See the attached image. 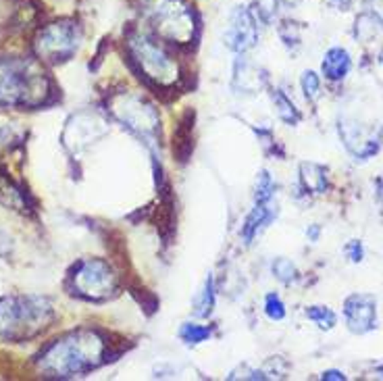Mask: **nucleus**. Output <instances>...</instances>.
Returning a JSON list of instances; mask_svg holds the SVG:
<instances>
[{
	"label": "nucleus",
	"mask_w": 383,
	"mask_h": 381,
	"mask_svg": "<svg viewBox=\"0 0 383 381\" xmlns=\"http://www.w3.org/2000/svg\"><path fill=\"white\" fill-rule=\"evenodd\" d=\"M105 354V340L90 329L73 331L54 342L42 356L40 369L48 377H71L94 369Z\"/></svg>",
	"instance_id": "obj_1"
},
{
	"label": "nucleus",
	"mask_w": 383,
	"mask_h": 381,
	"mask_svg": "<svg viewBox=\"0 0 383 381\" xmlns=\"http://www.w3.org/2000/svg\"><path fill=\"white\" fill-rule=\"evenodd\" d=\"M46 73L30 58H0V105L38 107L48 96Z\"/></svg>",
	"instance_id": "obj_2"
},
{
	"label": "nucleus",
	"mask_w": 383,
	"mask_h": 381,
	"mask_svg": "<svg viewBox=\"0 0 383 381\" xmlns=\"http://www.w3.org/2000/svg\"><path fill=\"white\" fill-rule=\"evenodd\" d=\"M138 11L159 38L188 44L194 38L196 21L184 0H138Z\"/></svg>",
	"instance_id": "obj_3"
},
{
	"label": "nucleus",
	"mask_w": 383,
	"mask_h": 381,
	"mask_svg": "<svg viewBox=\"0 0 383 381\" xmlns=\"http://www.w3.org/2000/svg\"><path fill=\"white\" fill-rule=\"evenodd\" d=\"M52 319L48 300L38 296H11L0 300V336L9 340L30 338Z\"/></svg>",
	"instance_id": "obj_4"
},
{
	"label": "nucleus",
	"mask_w": 383,
	"mask_h": 381,
	"mask_svg": "<svg viewBox=\"0 0 383 381\" xmlns=\"http://www.w3.org/2000/svg\"><path fill=\"white\" fill-rule=\"evenodd\" d=\"M127 48L148 80H152L159 86H171L177 82L179 78L177 63L146 32H131L127 38Z\"/></svg>",
	"instance_id": "obj_5"
},
{
	"label": "nucleus",
	"mask_w": 383,
	"mask_h": 381,
	"mask_svg": "<svg viewBox=\"0 0 383 381\" xmlns=\"http://www.w3.org/2000/svg\"><path fill=\"white\" fill-rule=\"evenodd\" d=\"M111 113L146 144H157L161 119L148 100L135 94H119L111 100Z\"/></svg>",
	"instance_id": "obj_6"
},
{
	"label": "nucleus",
	"mask_w": 383,
	"mask_h": 381,
	"mask_svg": "<svg viewBox=\"0 0 383 381\" xmlns=\"http://www.w3.org/2000/svg\"><path fill=\"white\" fill-rule=\"evenodd\" d=\"M82 32L73 21H54L46 25L36 38V52L48 63L69 61L80 48Z\"/></svg>",
	"instance_id": "obj_7"
},
{
	"label": "nucleus",
	"mask_w": 383,
	"mask_h": 381,
	"mask_svg": "<svg viewBox=\"0 0 383 381\" xmlns=\"http://www.w3.org/2000/svg\"><path fill=\"white\" fill-rule=\"evenodd\" d=\"M73 283L80 294L94 298V300H100V298H107L113 294L117 279H115V273L109 267V263H105L100 259H88L75 269Z\"/></svg>",
	"instance_id": "obj_8"
},
{
	"label": "nucleus",
	"mask_w": 383,
	"mask_h": 381,
	"mask_svg": "<svg viewBox=\"0 0 383 381\" xmlns=\"http://www.w3.org/2000/svg\"><path fill=\"white\" fill-rule=\"evenodd\" d=\"M259 42L256 17L248 7H236L229 15V25L225 32V44L238 54L248 52Z\"/></svg>",
	"instance_id": "obj_9"
},
{
	"label": "nucleus",
	"mask_w": 383,
	"mask_h": 381,
	"mask_svg": "<svg viewBox=\"0 0 383 381\" xmlns=\"http://www.w3.org/2000/svg\"><path fill=\"white\" fill-rule=\"evenodd\" d=\"M107 131H109V125L105 119H100L94 113H80L67 123L63 140L69 150L78 152L90 146L92 142H96L98 138H102Z\"/></svg>",
	"instance_id": "obj_10"
},
{
	"label": "nucleus",
	"mask_w": 383,
	"mask_h": 381,
	"mask_svg": "<svg viewBox=\"0 0 383 381\" xmlns=\"http://www.w3.org/2000/svg\"><path fill=\"white\" fill-rule=\"evenodd\" d=\"M344 315L350 331L366 334L375 327L377 321V302L369 294H352L344 302Z\"/></svg>",
	"instance_id": "obj_11"
},
{
	"label": "nucleus",
	"mask_w": 383,
	"mask_h": 381,
	"mask_svg": "<svg viewBox=\"0 0 383 381\" xmlns=\"http://www.w3.org/2000/svg\"><path fill=\"white\" fill-rule=\"evenodd\" d=\"M340 135L350 150V155L356 159H369L377 155L379 150V140H375L366 127L354 123V121H342L340 123Z\"/></svg>",
	"instance_id": "obj_12"
},
{
	"label": "nucleus",
	"mask_w": 383,
	"mask_h": 381,
	"mask_svg": "<svg viewBox=\"0 0 383 381\" xmlns=\"http://www.w3.org/2000/svg\"><path fill=\"white\" fill-rule=\"evenodd\" d=\"M275 215H277V204L273 202V198L271 200H254V208L250 210V215L246 217V221L242 225L244 244H252L254 238L275 219Z\"/></svg>",
	"instance_id": "obj_13"
},
{
	"label": "nucleus",
	"mask_w": 383,
	"mask_h": 381,
	"mask_svg": "<svg viewBox=\"0 0 383 381\" xmlns=\"http://www.w3.org/2000/svg\"><path fill=\"white\" fill-rule=\"evenodd\" d=\"M350 67H352V61H350L348 50H344V48L327 50V54L323 58V73H325L327 80L338 82V80L346 78V73L350 71Z\"/></svg>",
	"instance_id": "obj_14"
},
{
	"label": "nucleus",
	"mask_w": 383,
	"mask_h": 381,
	"mask_svg": "<svg viewBox=\"0 0 383 381\" xmlns=\"http://www.w3.org/2000/svg\"><path fill=\"white\" fill-rule=\"evenodd\" d=\"M263 75L259 73L256 67H252L250 63H238L236 65V75H234V86L242 92H248V94H254L261 90L263 86Z\"/></svg>",
	"instance_id": "obj_15"
},
{
	"label": "nucleus",
	"mask_w": 383,
	"mask_h": 381,
	"mask_svg": "<svg viewBox=\"0 0 383 381\" xmlns=\"http://www.w3.org/2000/svg\"><path fill=\"white\" fill-rule=\"evenodd\" d=\"M300 179L304 190L313 194H323L327 190V171L317 163H302L300 165Z\"/></svg>",
	"instance_id": "obj_16"
},
{
	"label": "nucleus",
	"mask_w": 383,
	"mask_h": 381,
	"mask_svg": "<svg viewBox=\"0 0 383 381\" xmlns=\"http://www.w3.org/2000/svg\"><path fill=\"white\" fill-rule=\"evenodd\" d=\"M212 309H215V281L208 275L202 292L194 300V313H196V317H208L212 313Z\"/></svg>",
	"instance_id": "obj_17"
},
{
	"label": "nucleus",
	"mask_w": 383,
	"mask_h": 381,
	"mask_svg": "<svg viewBox=\"0 0 383 381\" xmlns=\"http://www.w3.org/2000/svg\"><path fill=\"white\" fill-rule=\"evenodd\" d=\"M273 102H275L277 117H279L281 121H285L287 125H296V123L300 121L298 109L294 107V102H292L281 90H275V92H273Z\"/></svg>",
	"instance_id": "obj_18"
},
{
	"label": "nucleus",
	"mask_w": 383,
	"mask_h": 381,
	"mask_svg": "<svg viewBox=\"0 0 383 381\" xmlns=\"http://www.w3.org/2000/svg\"><path fill=\"white\" fill-rule=\"evenodd\" d=\"M179 338L186 344H190V346H198L200 342H204L206 338H210V329L208 327H202V325H196V323H186L179 329Z\"/></svg>",
	"instance_id": "obj_19"
},
{
	"label": "nucleus",
	"mask_w": 383,
	"mask_h": 381,
	"mask_svg": "<svg viewBox=\"0 0 383 381\" xmlns=\"http://www.w3.org/2000/svg\"><path fill=\"white\" fill-rule=\"evenodd\" d=\"M306 317H309L311 321H315L321 329H331L338 321L336 313L327 307H311L309 311H306Z\"/></svg>",
	"instance_id": "obj_20"
},
{
	"label": "nucleus",
	"mask_w": 383,
	"mask_h": 381,
	"mask_svg": "<svg viewBox=\"0 0 383 381\" xmlns=\"http://www.w3.org/2000/svg\"><path fill=\"white\" fill-rule=\"evenodd\" d=\"M273 273H275V277L281 281V283H289V281H294L296 279V275H298V271H296V265L292 263V261H287V259H277L275 263H273Z\"/></svg>",
	"instance_id": "obj_21"
},
{
	"label": "nucleus",
	"mask_w": 383,
	"mask_h": 381,
	"mask_svg": "<svg viewBox=\"0 0 383 381\" xmlns=\"http://www.w3.org/2000/svg\"><path fill=\"white\" fill-rule=\"evenodd\" d=\"M302 90H304V94H306V98H309V100H317L319 90H321L319 75L313 73V71H306V73L302 75Z\"/></svg>",
	"instance_id": "obj_22"
},
{
	"label": "nucleus",
	"mask_w": 383,
	"mask_h": 381,
	"mask_svg": "<svg viewBox=\"0 0 383 381\" xmlns=\"http://www.w3.org/2000/svg\"><path fill=\"white\" fill-rule=\"evenodd\" d=\"M265 313L271 321H281L285 317V307L277 294H269L265 300Z\"/></svg>",
	"instance_id": "obj_23"
},
{
	"label": "nucleus",
	"mask_w": 383,
	"mask_h": 381,
	"mask_svg": "<svg viewBox=\"0 0 383 381\" xmlns=\"http://www.w3.org/2000/svg\"><path fill=\"white\" fill-rule=\"evenodd\" d=\"M279 0H256V11L263 19H271L273 13L277 11Z\"/></svg>",
	"instance_id": "obj_24"
},
{
	"label": "nucleus",
	"mask_w": 383,
	"mask_h": 381,
	"mask_svg": "<svg viewBox=\"0 0 383 381\" xmlns=\"http://www.w3.org/2000/svg\"><path fill=\"white\" fill-rule=\"evenodd\" d=\"M366 9H369L371 17L383 25V0H366Z\"/></svg>",
	"instance_id": "obj_25"
},
{
	"label": "nucleus",
	"mask_w": 383,
	"mask_h": 381,
	"mask_svg": "<svg viewBox=\"0 0 383 381\" xmlns=\"http://www.w3.org/2000/svg\"><path fill=\"white\" fill-rule=\"evenodd\" d=\"M346 254L350 257L352 263L362 261V246H360V242H358V240H352V242L346 246Z\"/></svg>",
	"instance_id": "obj_26"
},
{
	"label": "nucleus",
	"mask_w": 383,
	"mask_h": 381,
	"mask_svg": "<svg viewBox=\"0 0 383 381\" xmlns=\"http://www.w3.org/2000/svg\"><path fill=\"white\" fill-rule=\"evenodd\" d=\"M321 377H323V379H338V381L346 379V375H344V373H340V371H325Z\"/></svg>",
	"instance_id": "obj_27"
},
{
	"label": "nucleus",
	"mask_w": 383,
	"mask_h": 381,
	"mask_svg": "<svg viewBox=\"0 0 383 381\" xmlns=\"http://www.w3.org/2000/svg\"><path fill=\"white\" fill-rule=\"evenodd\" d=\"M333 3H336V5H340L342 9H346V7H348V5L352 3V0H333Z\"/></svg>",
	"instance_id": "obj_28"
},
{
	"label": "nucleus",
	"mask_w": 383,
	"mask_h": 381,
	"mask_svg": "<svg viewBox=\"0 0 383 381\" xmlns=\"http://www.w3.org/2000/svg\"><path fill=\"white\" fill-rule=\"evenodd\" d=\"M377 140H379V142H381V144H383V127H381V129H379V135H377Z\"/></svg>",
	"instance_id": "obj_29"
},
{
	"label": "nucleus",
	"mask_w": 383,
	"mask_h": 381,
	"mask_svg": "<svg viewBox=\"0 0 383 381\" xmlns=\"http://www.w3.org/2000/svg\"><path fill=\"white\" fill-rule=\"evenodd\" d=\"M379 63L383 65V48H381V52H379Z\"/></svg>",
	"instance_id": "obj_30"
},
{
	"label": "nucleus",
	"mask_w": 383,
	"mask_h": 381,
	"mask_svg": "<svg viewBox=\"0 0 383 381\" xmlns=\"http://www.w3.org/2000/svg\"><path fill=\"white\" fill-rule=\"evenodd\" d=\"M379 373H383V367H379Z\"/></svg>",
	"instance_id": "obj_31"
},
{
	"label": "nucleus",
	"mask_w": 383,
	"mask_h": 381,
	"mask_svg": "<svg viewBox=\"0 0 383 381\" xmlns=\"http://www.w3.org/2000/svg\"><path fill=\"white\" fill-rule=\"evenodd\" d=\"M287 3H294V0H287Z\"/></svg>",
	"instance_id": "obj_32"
}]
</instances>
